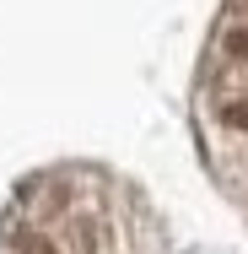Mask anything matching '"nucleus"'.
I'll return each mask as SVG.
<instances>
[{"mask_svg":"<svg viewBox=\"0 0 248 254\" xmlns=\"http://www.w3.org/2000/svg\"><path fill=\"white\" fill-rule=\"evenodd\" d=\"M221 44H227V54H232V60H248V27H232Z\"/></svg>","mask_w":248,"mask_h":254,"instance_id":"obj_4","label":"nucleus"},{"mask_svg":"<svg viewBox=\"0 0 248 254\" xmlns=\"http://www.w3.org/2000/svg\"><path fill=\"white\" fill-rule=\"evenodd\" d=\"M221 125H227V130H248V98L227 103V108H221Z\"/></svg>","mask_w":248,"mask_h":254,"instance_id":"obj_2","label":"nucleus"},{"mask_svg":"<svg viewBox=\"0 0 248 254\" xmlns=\"http://www.w3.org/2000/svg\"><path fill=\"white\" fill-rule=\"evenodd\" d=\"M16 254H59V249H54L44 233H22V238H16Z\"/></svg>","mask_w":248,"mask_h":254,"instance_id":"obj_3","label":"nucleus"},{"mask_svg":"<svg viewBox=\"0 0 248 254\" xmlns=\"http://www.w3.org/2000/svg\"><path fill=\"white\" fill-rule=\"evenodd\" d=\"M70 254H98V222L92 216H76L70 222Z\"/></svg>","mask_w":248,"mask_h":254,"instance_id":"obj_1","label":"nucleus"}]
</instances>
